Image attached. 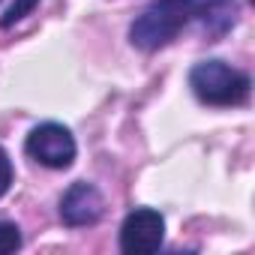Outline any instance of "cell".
<instances>
[{
  "mask_svg": "<svg viewBox=\"0 0 255 255\" xmlns=\"http://www.w3.org/2000/svg\"><path fill=\"white\" fill-rule=\"evenodd\" d=\"M198 3L201 0H156L129 27L132 45H138L144 51H156V48L168 45L186 27V21L195 18Z\"/></svg>",
  "mask_w": 255,
  "mask_h": 255,
  "instance_id": "obj_1",
  "label": "cell"
},
{
  "mask_svg": "<svg viewBox=\"0 0 255 255\" xmlns=\"http://www.w3.org/2000/svg\"><path fill=\"white\" fill-rule=\"evenodd\" d=\"M189 87L207 105H240L249 96V75L222 60H201L189 72Z\"/></svg>",
  "mask_w": 255,
  "mask_h": 255,
  "instance_id": "obj_2",
  "label": "cell"
},
{
  "mask_svg": "<svg viewBox=\"0 0 255 255\" xmlns=\"http://www.w3.org/2000/svg\"><path fill=\"white\" fill-rule=\"evenodd\" d=\"M24 150L45 168H69L75 159V138L60 123H42L27 135Z\"/></svg>",
  "mask_w": 255,
  "mask_h": 255,
  "instance_id": "obj_3",
  "label": "cell"
},
{
  "mask_svg": "<svg viewBox=\"0 0 255 255\" xmlns=\"http://www.w3.org/2000/svg\"><path fill=\"white\" fill-rule=\"evenodd\" d=\"M165 237V219L159 210L138 207L120 225V249L129 255H150L162 246Z\"/></svg>",
  "mask_w": 255,
  "mask_h": 255,
  "instance_id": "obj_4",
  "label": "cell"
},
{
  "mask_svg": "<svg viewBox=\"0 0 255 255\" xmlns=\"http://www.w3.org/2000/svg\"><path fill=\"white\" fill-rule=\"evenodd\" d=\"M102 195H99V189L96 186H90V183H72L69 189H66V195L60 198V219L66 222V225H72V228H78V225H93L99 216H102Z\"/></svg>",
  "mask_w": 255,
  "mask_h": 255,
  "instance_id": "obj_5",
  "label": "cell"
},
{
  "mask_svg": "<svg viewBox=\"0 0 255 255\" xmlns=\"http://www.w3.org/2000/svg\"><path fill=\"white\" fill-rule=\"evenodd\" d=\"M195 18L201 21L207 36H222L237 21V3L234 0H201L195 9Z\"/></svg>",
  "mask_w": 255,
  "mask_h": 255,
  "instance_id": "obj_6",
  "label": "cell"
},
{
  "mask_svg": "<svg viewBox=\"0 0 255 255\" xmlns=\"http://www.w3.org/2000/svg\"><path fill=\"white\" fill-rule=\"evenodd\" d=\"M18 246H21L18 228H15L12 222H6V219H0V255H9V252H15Z\"/></svg>",
  "mask_w": 255,
  "mask_h": 255,
  "instance_id": "obj_7",
  "label": "cell"
},
{
  "mask_svg": "<svg viewBox=\"0 0 255 255\" xmlns=\"http://www.w3.org/2000/svg\"><path fill=\"white\" fill-rule=\"evenodd\" d=\"M36 3H39V0H15V3H12V6L6 9V15L0 18V27H9V24H15L18 18H24V15L30 12V9L36 6Z\"/></svg>",
  "mask_w": 255,
  "mask_h": 255,
  "instance_id": "obj_8",
  "label": "cell"
},
{
  "mask_svg": "<svg viewBox=\"0 0 255 255\" xmlns=\"http://www.w3.org/2000/svg\"><path fill=\"white\" fill-rule=\"evenodd\" d=\"M12 186V162H9V153L0 147V198H3Z\"/></svg>",
  "mask_w": 255,
  "mask_h": 255,
  "instance_id": "obj_9",
  "label": "cell"
}]
</instances>
